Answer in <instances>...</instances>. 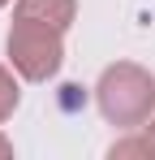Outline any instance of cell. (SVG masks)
I'll use <instances>...</instances> for the list:
<instances>
[{
  "mask_svg": "<svg viewBox=\"0 0 155 160\" xmlns=\"http://www.w3.org/2000/svg\"><path fill=\"white\" fill-rule=\"evenodd\" d=\"M95 104H99L108 126L142 130L155 117V74L134 65V61L108 65L99 74V82H95Z\"/></svg>",
  "mask_w": 155,
  "mask_h": 160,
  "instance_id": "1",
  "label": "cell"
},
{
  "mask_svg": "<svg viewBox=\"0 0 155 160\" xmlns=\"http://www.w3.org/2000/svg\"><path fill=\"white\" fill-rule=\"evenodd\" d=\"M4 56L26 82H48L65 65V26H56L48 18H35L13 9V26L4 39Z\"/></svg>",
  "mask_w": 155,
  "mask_h": 160,
  "instance_id": "2",
  "label": "cell"
},
{
  "mask_svg": "<svg viewBox=\"0 0 155 160\" xmlns=\"http://www.w3.org/2000/svg\"><path fill=\"white\" fill-rule=\"evenodd\" d=\"M9 156H13V143H9V138L0 134V160H9Z\"/></svg>",
  "mask_w": 155,
  "mask_h": 160,
  "instance_id": "5",
  "label": "cell"
},
{
  "mask_svg": "<svg viewBox=\"0 0 155 160\" xmlns=\"http://www.w3.org/2000/svg\"><path fill=\"white\" fill-rule=\"evenodd\" d=\"M17 69H9V65H0V126L17 112V104H22V87H17V78H13Z\"/></svg>",
  "mask_w": 155,
  "mask_h": 160,
  "instance_id": "4",
  "label": "cell"
},
{
  "mask_svg": "<svg viewBox=\"0 0 155 160\" xmlns=\"http://www.w3.org/2000/svg\"><path fill=\"white\" fill-rule=\"evenodd\" d=\"M4 4H9V0H0V9H4Z\"/></svg>",
  "mask_w": 155,
  "mask_h": 160,
  "instance_id": "7",
  "label": "cell"
},
{
  "mask_svg": "<svg viewBox=\"0 0 155 160\" xmlns=\"http://www.w3.org/2000/svg\"><path fill=\"white\" fill-rule=\"evenodd\" d=\"M108 156H112V160H125V156H147V160H155V134L142 130V134H134V138H121V143L108 147Z\"/></svg>",
  "mask_w": 155,
  "mask_h": 160,
  "instance_id": "3",
  "label": "cell"
},
{
  "mask_svg": "<svg viewBox=\"0 0 155 160\" xmlns=\"http://www.w3.org/2000/svg\"><path fill=\"white\" fill-rule=\"evenodd\" d=\"M147 130H151V134H155V117H151V121H147Z\"/></svg>",
  "mask_w": 155,
  "mask_h": 160,
  "instance_id": "6",
  "label": "cell"
}]
</instances>
